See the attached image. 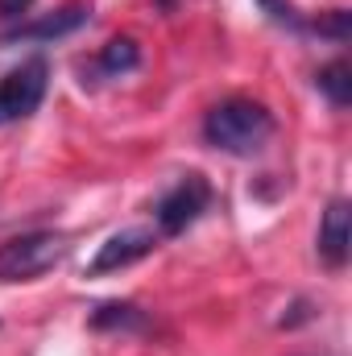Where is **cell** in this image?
Instances as JSON below:
<instances>
[{"label": "cell", "mask_w": 352, "mask_h": 356, "mask_svg": "<svg viewBox=\"0 0 352 356\" xmlns=\"http://www.w3.org/2000/svg\"><path fill=\"white\" fill-rule=\"evenodd\" d=\"M273 112L249 99V95H232L224 104H216L207 116H203V141L211 149H224L232 158H253L262 154L273 137Z\"/></svg>", "instance_id": "1"}, {"label": "cell", "mask_w": 352, "mask_h": 356, "mask_svg": "<svg viewBox=\"0 0 352 356\" xmlns=\"http://www.w3.org/2000/svg\"><path fill=\"white\" fill-rule=\"evenodd\" d=\"M71 253L67 232H25L0 245V282H33Z\"/></svg>", "instance_id": "2"}, {"label": "cell", "mask_w": 352, "mask_h": 356, "mask_svg": "<svg viewBox=\"0 0 352 356\" xmlns=\"http://www.w3.org/2000/svg\"><path fill=\"white\" fill-rule=\"evenodd\" d=\"M46 88H50V63L46 58H25L21 67H13L0 79V129L33 116L46 99Z\"/></svg>", "instance_id": "3"}, {"label": "cell", "mask_w": 352, "mask_h": 356, "mask_svg": "<svg viewBox=\"0 0 352 356\" xmlns=\"http://www.w3.org/2000/svg\"><path fill=\"white\" fill-rule=\"evenodd\" d=\"M207 203H211V182L203 175H186L178 178L175 186L158 199V232L162 236H178V232H186L203 211H207Z\"/></svg>", "instance_id": "4"}, {"label": "cell", "mask_w": 352, "mask_h": 356, "mask_svg": "<svg viewBox=\"0 0 352 356\" xmlns=\"http://www.w3.org/2000/svg\"><path fill=\"white\" fill-rule=\"evenodd\" d=\"M154 249H158V232H150V228L112 232V236L95 249V257H91V266H88V277H104V273H116V269L137 266V261L150 257Z\"/></svg>", "instance_id": "5"}, {"label": "cell", "mask_w": 352, "mask_h": 356, "mask_svg": "<svg viewBox=\"0 0 352 356\" xmlns=\"http://www.w3.org/2000/svg\"><path fill=\"white\" fill-rule=\"evenodd\" d=\"M88 25V8H58V13H46V17H33V21H21L17 29L0 33V46H21V42H54V38H67L75 29Z\"/></svg>", "instance_id": "6"}, {"label": "cell", "mask_w": 352, "mask_h": 356, "mask_svg": "<svg viewBox=\"0 0 352 356\" xmlns=\"http://www.w3.org/2000/svg\"><path fill=\"white\" fill-rule=\"evenodd\" d=\"M349 241H352V224H349V199H332L323 220H319V257L332 269H344L349 261Z\"/></svg>", "instance_id": "7"}, {"label": "cell", "mask_w": 352, "mask_h": 356, "mask_svg": "<svg viewBox=\"0 0 352 356\" xmlns=\"http://www.w3.org/2000/svg\"><path fill=\"white\" fill-rule=\"evenodd\" d=\"M137 67H141L137 42H133V38H112V42L95 54L91 75H95V79H120V75H129V71H137ZM95 79H91V83H95Z\"/></svg>", "instance_id": "8"}, {"label": "cell", "mask_w": 352, "mask_h": 356, "mask_svg": "<svg viewBox=\"0 0 352 356\" xmlns=\"http://www.w3.org/2000/svg\"><path fill=\"white\" fill-rule=\"evenodd\" d=\"M91 327H99V332H145L150 315L133 302H99L91 311Z\"/></svg>", "instance_id": "9"}, {"label": "cell", "mask_w": 352, "mask_h": 356, "mask_svg": "<svg viewBox=\"0 0 352 356\" xmlns=\"http://www.w3.org/2000/svg\"><path fill=\"white\" fill-rule=\"evenodd\" d=\"M315 88L328 95V104H332V108H349V104H352V67H349V58H336V63L319 67Z\"/></svg>", "instance_id": "10"}, {"label": "cell", "mask_w": 352, "mask_h": 356, "mask_svg": "<svg viewBox=\"0 0 352 356\" xmlns=\"http://www.w3.org/2000/svg\"><path fill=\"white\" fill-rule=\"evenodd\" d=\"M265 8V17L273 21V25H282V29H294V33H303V29H311V21L290 4V0H257Z\"/></svg>", "instance_id": "11"}, {"label": "cell", "mask_w": 352, "mask_h": 356, "mask_svg": "<svg viewBox=\"0 0 352 356\" xmlns=\"http://www.w3.org/2000/svg\"><path fill=\"white\" fill-rule=\"evenodd\" d=\"M349 17H352L349 8H332V13H328L323 21H315L311 29H315L319 38H336V42L344 46V42H349Z\"/></svg>", "instance_id": "12"}, {"label": "cell", "mask_w": 352, "mask_h": 356, "mask_svg": "<svg viewBox=\"0 0 352 356\" xmlns=\"http://www.w3.org/2000/svg\"><path fill=\"white\" fill-rule=\"evenodd\" d=\"M33 8V0H0V17L4 21H17L21 13H29Z\"/></svg>", "instance_id": "13"}]
</instances>
